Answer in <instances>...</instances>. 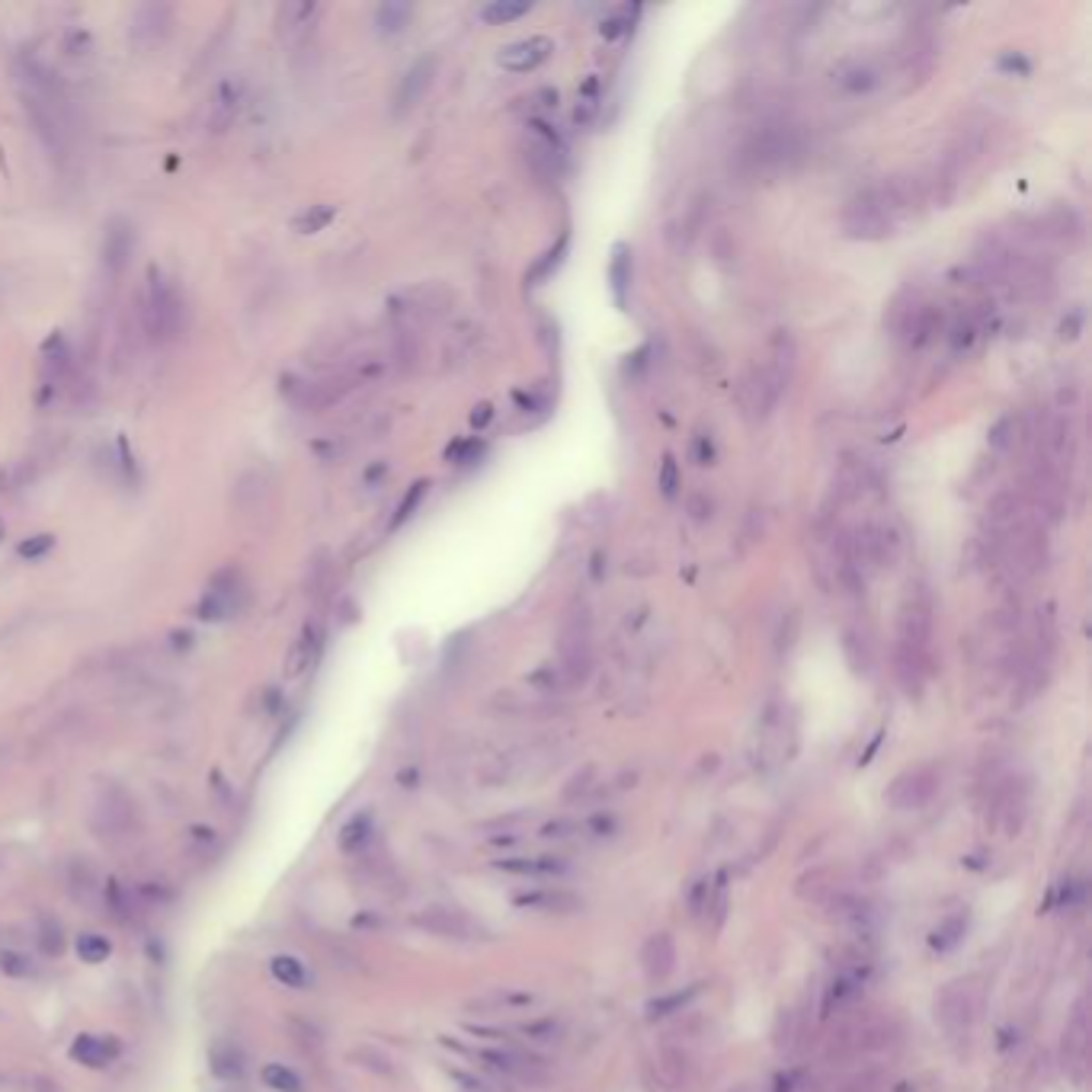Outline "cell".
Instances as JSON below:
<instances>
[{
	"label": "cell",
	"mask_w": 1092,
	"mask_h": 1092,
	"mask_svg": "<svg viewBox=\"0 0 1092 1092\" xmlns=\"http://www.w3.org/2000/svg\"><path fill=\"white\" fill-rule=\"evenodd\" d=\"M1083 331V311H1070V315L1064 317V324H1060V337L1064 340H1076Z\"/></svg>",
	"instance_id": "47"
},
{
	"label": "cell",
	"mask_w": 1092,
	"mask_h": 1092,
	"mask_svg": "<svg viewBox=\"0 0 1092 1092\" xmlns=\"http://www.w3.org/2000/svg\"><path fill=\"white\" fill-rule=\"evenodd\" d=\"M4 535H7V526H4V519H0V538H4Z\"/></svg>",
	"instance_id": "55"
},
{
	"label": "cell",
	"mask_w": 1092,
	"mask_h": 1092,
	"mask_svg": "<svg viewBox=\"0 0 1092 1092\" xmlns=\"http://www.w3.org/2000/svg\"><path fill=\"white\" fill-rule=\"evenodd\" d=\"M564 251H567V234H564V238L558 240V247H555V251H551V254H545V260L538 263V267L532 269V283H538V279H545V276H548L551 269H558V263L564 260Z\"/></svg>",
	"instance_id": "42"
},
{
	"label": "cell",
	"mask_w": 1092,
	"mask_h": 1092,
	"mask_svg": "<svg viewBox=\"0 0 1092 1092\" xmlns=\"http://www.w3.org/2000/svg\"><path fill=\"white\" fill-rule=\"evenodd\" d=\"M939 792V772L932 766H914L894 778L887 788V801L897 810H919L926 807Z\"/></svg>",
	"instance_id": "7"
},
{
	"label": "cell",
	"mask_w": 1092,
	"mask_h": 1092,
	"mask_svg": "<svg viewBox=\"0 0 1092 1092\" xmlns=\"http://www.w3.org/2000/svg\"><path fill=\"white\" fill-rule=\"evenodd\" d=\"M1019 433H1022V417H1016V413H1003V417L996 420L993 426H990L987 442H990V449H993V452L1006 455V452L1016 446Z\"/></svg>",
	"instance_id": "28"
},
{
	"label": "cell",
	"mask_w": 1092,
	"mask_h": 1092,
	"mask_svg": "<svg viewBox=\"0 0 1092 1092\" xmlns=\"http://www.w3.org/2000/svg\"><path fill=\"white\" fill-rule=\"evenodd\" d=\"M119 1057V1041L109 1038V1035H77L71 1044V1060L84 1067H106Z\"/></svg>",
	"instance_id": "20"
},
{
	"label": "cell",
	"mask_w": 1092,
	"mask_h": 1092,
	"mask_svg": "<svg viewBox=\"0 0 1092 1092\" xmlns=\"http://www.w3.org/2000/svg\"><path fill=\"white\" fill-rule=\"evenodd\" d=\"M837 1092H884V1073L875 1067H865V1070L849 1076Z\"/></svg>",
	"instance_id": "38"
},
{
	"label": "cell",
	"mask_w": 1092,
	"mask_h": 1092,
	"mask_svg": "<svg viewBox=\"0 0 1092 1092\" xmlns=\"http://www.w3.org/2000/svg\"><path fill=\"white\" fill-rule=\"evenodd\" d=\"M762 376L772 388H776L778 394L788 388V381H792V372H794V340L792 333L778 331L776 337L769 340V359L760 365Z\"/></svg>",
	"instance_id": "15"
},
{
	"label": "cell",
	"mask_w": 1092,
	"mask_h": 1092,
	"mask_svg": "<svg viewBox=\"0 0 1092 1092\" xmlns=\"http://www.w3.org/2000/svg\"><path fill=\"white\" fill-rule=\"evenodd\" d=\"M641 967L644 977L651 984H663V980L673 974L676 967V942L669 932H654L647 935V942L641 946Z\"/></svg>",
	"instance_id": "11"
},
{
	"label": "cell",
	"mask_w": 1092,
	"mask_h": 1092,
	"mask_svg": "<svg viewBox=\"0 0 1092 1092\" xmlns=\"http://www.w3.org/2000/svg\"><path fill=\"white\" fill-rule=\"evenodd\" d=\"M590 778H592V769H583L580 776H574V782L564 788V798H567V801H574L577 794H587V788H590Z\"/></svg>",
	"instance_id": "49"
},
{
	"label": "cell",
	"mask_w": 1092,
	"mask_h": 1092,
	"mask_svg": "<svg viewBox=\"0 0 1092 1092\" xmlns=\"http://www.w3.org/2000/svg\"><path fill=\"white\" fill-rule=\"evenodd\" d=\"M417 923L436 935H446V939H481L484 935L481 923H474L468 914L452 907H430L426 914L417 916Z\"/></svg>",
	"instance_id": "10"
},
{
	"label": "cell",
	"mask_w": 1092,
	"mask_h": 1092,
	"mask_svg": "<svg viewBox=\"0 0 1092 1092\" xmlns=\"http://www.w3.org/2000/svg\"><path fill=\"white\" fill-rule=\"evenodd\" d=\"M846 881H842V871L837 869H814L810 875H805L798 881V894L805 897V900H814V903H823L833 900L839 891H846Z\"/></svg>",
	"instance_id": "22"
},
{
	"label": "cell",
	"mask_w": 1092,
	"mask_h": 1092,
	"mask_svg": "<svg viewBox=\"0 0 1092 1092\" xmlns=\"http://www.w3.org/2000/svg\"><path fill=\"white\" fill-rule=\"evenodd\" d=\"M724 240H728V234L717 231V234H715V254H717V260H728V256H734V247H724Z\"/></svg>",
	"instance_id": "53"
},
{
	"label": "cell",
	"mask_w": 1092,
	"mask_h": 1092,
	"mask_svg": "<svg viewBox=\"0 0 1092 1092\" xmlns=\"http://www.w3.org/2000/svg\"><path fill=\"white\" fill-rule=\"evenodd\" d=\"M410 20V4H397V0H388V4L378 7L376 13V23L381 33H397V29H404V23Z\"/></svg>",
	"instance_id": "36"
},
{
	"label": "cell",
	"mask_w": 1092,
	"mask_h": 1092,
	"mask_svg": "<svg viewBox=\"0 0 1092 1092\" xmlns=\"http://www.w3.org/2000/svg\"><path fill=\"white\" fill-rule=\"evenodd\" d=\"M935 1016H939L951 1041L971 1038L974 1022H977V990L971 987V980H955V984L942 990L939 1003H935Z\"/></svg>",
	"instance_id": "2"
},
{
	"label": "cell",
	"mask_w": 1092,
	"mask_h": 1092,
	"mask_svg": "<svg viewBox=\"0 0 1092 1092\" xmlns=\"http://www.w3.org/2000/svg\"><path fill=\"white\" fill-rule=\"evenodd\" d=\"M1000 68H1003V71H1019V74H1028V61L1022 58V54H1006V58H1000Z\"/></svg>",
	"instance_id": "52"
},
{
	"label": "cell",
	"mask_w": 1092,
	"mask_h": 1092,
	"mask_svg": "<svg viewBox=\"0 0 1092 1092\" xmlns=\"http://www.w3.org/2000/svg\"><path fill=\"white\" fill-rule=\"evenodd\" d=\"M487 420H490V408H487V404H481V408L471 413V426H484Z\"/></svg>",
	"instance_id": "54"
},
{
	"label": "cell",
	"mask_w": 1092,
	"mask_h": 1092,
	"mask_svg": "<svg viewBox=\"0 0 1092 1092\" xmlns=\"http://www.w3.org/2000/svg\"><path fill=\"white\" fill-rule=\"evenodd\" d=\"M74 951L81 961L87 964H103L109 955H113V942L106 939L103 932H81L74 942Z\"/></svg>",
	"instance_id": "30"
},
{
	"label": "cell",
	"mask_w": 1092,
	"mask_h": 1092,
	"mask_svg": "<svg viewBox=\"0 0 1092 1092\" xmlns=\"http://www.w3.org/2000/svg\"><path fill=\"white\" fill-rule=\"evenodd\" d=\"M497 869L506 871V875H532V878H551V875H564L567 862L561 855H535V859H503L494 862Z\"/></svg>",
	"instance_id": "23"
},
{
	"label": "cell",
	"mask_w": 1092,
	"mask_h": 1092,
	"mask_svg": "<svg viewBox=\"0 0 1092 1092\" xmlns=\"http://www.w3.org/2000/svg\"><path fill=\"white\" fill-rule=\"evenodd\" d=\"M52 545H54L52 535H36V538H29V542L20 545V555L23 558H38V555H45V551H52Z\"/></svg>",
	"instance_id": "46"
},
{
	"label": "cell",
	"mask_w": 1092,
	"mask_h": 1092,
	"mask_svg": "<svg viewBox=\"0 0 1092 1092\" xmlns=\"http://www.w3.org/2000/svg\"><path fill=\"white\" fill-rule=\"evenodd\" d=\"M712 458H715L712 439H708V436H699V439H696V462H699V465H708Z\"/></svg>",
	"instance_id": "51"
},
{
	"label": "cell",
	"mask_w": 1092,
	"mask_h": 1092,
	"mask_svg": "<svg viewBox=\"0 0 1092 1092\" xmlns=\"http://www.w3.org/2000/svg\"><path fill=\"white\" fill-rule=\"evenodd\" d=\"M426 487H430V484H426V481H417V484H413V487L408 490V497H404V500H401V506H397V516H394V522H392L394 529L401 526V522H408V519L413 516V510H417V506H420V500H423V497H426Z\"/></svg>",
	"instance_id": "40"
},
{
	"label": "cell",
	"mask_w": 1092,
	"mask_h": 1092,
	"mask_svg": "<svg viewBox=\"0 0 1092 1092\" xmlns=\"http://www.w3.org/2000/svg\"><path fill=\"white\" fill-rule=\"evenodd\" d=\"M628 26H631V17H628V13H619V17H612V20L603 23V36L606 38H619L622 33H628Z\"/></svg>",
	"instance_id": "48"
},
{
	"label": "cell",
	"mask_w": 1092,
	"mask_h": 1092,
	"mask_svg": "<svg viewBox=\"0 0 1092 1092\" xmlns=\"http://www.w3.org/2000/svg\"><path fill=\"white\" fill-rule=\"evenodd\" d=\"M131 251H135V228H131L126 218H113L103 234V267L113 276H119L129 267Z\"/></svg>",
	"instance_id": "14"
},
{
	"label": "cell",
	"mask_w": 1092,
	"mask_h": 1092,
	"mask_svg": "<svg viewBox=\"0 0 1092 1092\" xmlns=\"http://www.w3.org/2000/svg\"><path fill=\"white\" fill-rule=\"evenodd\" d=\"M609 279H612V288H615V299H619V305H625V292H628V283H631V256H628L625 244L615 247Z\"/></svg>",
	"instance_id": "33"
},
{
	"label": "cell",
	"mask_w": 1092,
	"mask_h": 1092,
	"mask_svg": "<svg viewBox=\"0 0 1092 1092\" xmlns=\"http://www.w3.org/2000/svg\"><path fill=\"white\" fill-rule=\"evenodd\" d=\"M1019 519H1022V500L1012 490H1003V494H996L993 500L987 503V516H984V526L990 529V538H993L996 545H1003V538L1012 532V529H1019Z\"/></svg>",
	"instance_id": "18"
},
{
	"label": "cell",
	"mask_w": 1092,
	"mask_h": 1092,
	"mask_svg": "<svg viewBox=\"0 0 1092 1092\" xmlns=\"http://www.w3.org/2000/svg\"><path fill=\"white\" fill-rule=\"evenodd\" d=\"M317 657H321V628H317L315 622H308L285 654V667H283L285 680H301V676L317 663Z\"/></svg>",
	"instance_id": "13"
},
{
	"label": "cell",
	"mask_w": 1092,
	"mask_h": 1092,
	"mask_svg": "<svg viewBox=\"0 0 1092 1092\" xmlns=\"http://www.w3.org/2000/svg\"><path fill=\"white\" fill-rule=\"evenodd\" d=\"M701 990V984H692L689 990H680V993H673V996H663V1000H657V1003H651V1016H667V1012H676V1009H683L685 1003L692 1000V996H696Z\"/></svg>",
	"instance_id": "41"
},
{
	"label": "cell",
	"mask_w": 1092,
	"mask_h": 1092,
	"mask_svg": "<svg viewBox=\"0 0 1092 1092\" xmlns=\"http://www.w3.org/2000/svg\"><path fill=\"white\" fill-rule=\"evenodd\" d=\"M542 837L545 839H574V837H583V821H574V817H558V821L545 823L542 826Z\"/></svg>",
	"instance_id": "39"
},
{
	"label": "cell",
	"mask_w": 1092,
	"mask_h": 1092,
	"mask_svg": "<svg viewBox=\"0 0 1092 1092\" xmlns=\"http://www.w3.org/2000/svg\"><path fill=\"white\" fill-rule=\"evenodd\" d=\"M269 974L276 984H283L288 990H308V984H311V971L305 967V961L295 955H276L269 961Z\"/></svg>",
	"instance_id": "24"
},
{
	"label": "cell",
	"mask_w": 1092,
	"mask_h": 1092,
	"mask_svg": "<svg viewBox=\"0 0 1092 1092\" xmlns=\"http://www.w3.org/2000/svg\"><path fill=\"white\" fill-rule=\"evenodd\" d=\"M433 58H420L417 65L410 68L408 74L401 77V87H397V97H394V109L397 113H408L423 100V93L430 90L433 84Z\"/></svg>",
	"instance_id": "21"
},
{
	"label": "cell",
	"mask_w": 1092,
	"mask_h": 1092,
	"mask_svg": "<svg viewBox=\"0 0 1092 1092\" xmlns=\"http://www.w3.org/2000/svg\"><path fill=\"white\" fill-rule=\"evenodd\" d=\"M532 1003V993H513V990H497V993L484 996V1000L474 1003V1009L481 1012H500V1009H519V1006H529Z\"/></svg>",
	"instance_id": "35"
},
{
	"label": "cell",
	"mask_w": 1092,
	"mask_h": 1092,
	"mask_svg": "<svg viewBox=\"0 0 1092 1092\" xmlns=\"http://www.w3.org/2000/svg\"><path fill=\"white\" fill-rule=\"evenodd\" d=\"M317 13H321V4H315V0H285V4L276 10L279 38H285V42H299V38H305L311 33V26H315Z\"/></svg>",
	"instance_id": "12"
},
{
	"label": "cell",
	"mask_w": 1092,
	"mask_h": 1092,
	"mask_svg": "<svg viewBox=\"0 0 1092 1092\" xmlns=\"http://www.w3.org/2000/svg\"><path fill=\"white\" fill-rule=\"evenodd\" d=\"M490 1092H500V1089H490Z\"/></svg>",
	"instance_id": "56"
},
{
	"label": "cell",
	"mask_w": 1092,
	"mask_h": 1092,
	"mask_svg": "<svg viewBox=\"0 0 1092 1092\" xmlns=\"http://www.w3.org/2000/svg\"><path fill=\"white\" fill-rule=\"evenodd\" d=\"M685 506H689V516L696 519V522H705V519H712V510H715V503H712V497H708L705 490H696V494H692L689 500H685Z\"/></svg>",
	"instance_id": "44"
},
{
	"label": "cell",
	"mask_w": 1092,
	"mask_h": 1092,
	"mask_svg": "<svg viewBox=\"0 0 1092 1092\" xmlns=\"http://www.w3.org/2000/svg\"><path fill=\"white\" fill-rule=\"evenodd\" d=\"M522 13H529L526 0H494V4H487L481 10V20L490 23V26H497V23H510V20L522 17Z\"/></svg>",
	"instance_id": "34"
},
{
	"label": "cell",
	"mask_w": 1092,
	"mask_h": 1092,
	"mask_svg": "<svg viewBox=\"0 0 1092 1092\" xmlns=\"http://www.w3.org/2000/svg\"><path fill=\"white\" fill-rule=\"evenodd\" d=\"M372 833H376V821H372V814H356L353 821L340 830V849L343 853H362V846L372 839Z\"/></svg>",
	"instance_id": "27"
},
{
	"label": "cell",
	"mask_w": 1092,
	"mask_h": 1092,
	"mask_svg": "<svg viewBox=\"0 0 1092 1092\" xmlns=\"http://www.w3.org/2000/svg\"><path fill=\"white\" fill-rule=\"evenodd\" d=\"M333 215H337V208L333 206H311L308 212H301L299 218H295V228H299L301 234H317L333 222Z\"/></svg>",
	"instance_id": "37"
},
{
	"label": "cell",
	"mask_w": 1092,
	"mask_h": 1092,
	"mask_svg": "<svg viewBox=\"0 0 1092 1092\" xmlns=\"http://www.w3.org/2000/svg\"><path fill=\"white\" fill-rule=\"evenodd\" d=\"M1028 814V782L1022 776H1006L993 785L990 798V821L1003 837H1016Z\"/></svg>",
	"instance_id": "6"
},
{
	"label": "cell",
	"mask_w": 1092,
	"mask_h": 1092,
	"mask_svg": "<svg viewBox=\"0 0 1092 1092\" xmlns=\"http://www.w3.org/2000/svg\"><path fill=\"white\" fill-rule=\"evenodd\" d=\"M244 97H247V84L240 77H224L212 90V97H208V113H206L208 131H215V135L228 131L238 122L240 109H244Z\"/></svg>",
	"instance_id": "8"
},
{
	"label": "cell",
	"mask_w": 1092,
	"mask_h": 1092,
	"mask_svg": "<svg viewBox=\"0 0 1092 1092\" xmlns=\"http://www.w3.org/2000/svg\"><path fill=\"white\" fill-rule=\"evenodd\" d=\"M478 452H481L478 442H458L455 449H449V458L452 462H468V458L478 455Z\"/></svg>",
	"instance_id": "50"
},
{
	"label": "cell",
	"mask_w": 1092,
	"mask_h": 1092,
	"mask_svg": "<svg viewBox=\"0 0 1092 1092\" xmlns=\"http://www.w3.org/2000/svg\"><path fill=\"white\" fill-rule=\"evenodd\" d=\"M660 490L663 497H676V490H680V468H676L673 458H663V468H660Z\"/></svg>",
	"instance_id": "43"
},
{
	"label": "cell",
	"mask_w": 1092,
	"mask_h": 1092,
	"mask_svg": "<svg viewBox=\"0 0 1092 1092\" xmlns=\"http://www.w3.org/2000/svg\"><path fill=\"white\" fill-rule=\"evenodd\" d=\"M0 971L7 974V977H17V980H26V977H36L38 974V961L29 951H20V948H4L0 951Z\"/></svg>",
	"instance_id": "31"
},
{
	"label": "cell",
	"mask_w": 1092,
	"mask_h": 1092,
	"mask_svg": "<svg viewBox=\"0 0 1092 1092\" xmlns=\"http://www.w3.org/2000/svg\"><path fill=\"white\" fill-rule=\"evenodd\" d=\"M930 635H932V603L930 592L923 587H910L903 599L900 612H897V647L916 654H930Z\"/></svg>",
	"instance_id": "4"
},
{
	"label": "cell",
	"mask_w": 1092,
	"mask_h": 1092,
	"mask_svg": "<svg viewBox=\"0 0 1092 1092\" xmlns=\"http://www.w3.org/2000/svg\"><path fill=\"white\" fill-rule=\"evenodd\" d=\"M839 84L846 93H855V97H862V93H871L881 84V74L875 68L869 65V61H855V65H849L846 71L839 74Z\"/></svg>",
	"instance_id": "26"
},
{
	"label": "cell",
	"mask_w": 1092,
	"mask_h": 1092,
	"mask_svg": "<svg viewBox=\"0 0 1092 1092\" xmlns=\"http://www.w3.org/2000/svg\"><path fill=\"white\" fill-rule=\"evenodd\" d=\"M260 1080L267 1083L272 1092H305V1083H301V1076L292 1070V1067L279 1064V1060H272L260 1070Z\"/></svg>",
	"instance_id": "29"
},
{
	"label": "cell",
	"mask_w": 1092,
	"mask_h": 1092,
	"mask_svg": "<svg viewBox=\"0 0 1092 1092\" xmlns=\"http://www.w3.org/2000/svg\"><path fill=\"white\" fill-rule=\"evenodd\" d=\"M894 218L887 215L884 202L878 196V186H869L859 196L846 206L842 212V228H846L849 238L855 240H881L884 234H891Z\"/></svg>",
	"instance_id": "5"
},
{
	"label": "cell",
	"mask_w": 1092,
	"mask_h": 1092,
	"mask_svg": "<svg viewBox=\"0 0 1092 1092\" xmlns=\"http://www.w3.org/2000/svg\"><path fill=\"white\" fill-rule=\"evenodd\" d=\"M526 1035L535 1041H555L561 1035V1022L555 1019H542V1022H532V1025H526Z\"/></svg>",
	"instance_id": "45"
},
{
	"label": "cell",
	"mask_w": 1092,
	"mask_h": 1092,
	"mask_svg": "<svg viewBox=\"0 0 1092 1092\" xmlns=\"http://www.w3.org/2000/svg\"><path fill=\"white\" fill-rule=\"evenodd\" d=\"M170 26H174V7L170 4H142L131 13V26L129 36L138 49H154L167 38Z\"/></svg>",
	"instance_id": "9"
},
{
	"label": "cell",
	"mask_w": 1092,
	"mask_h": 1092,
	"mask_svg": "<svg viewBox=\"0 0 1092 1092\" xmlns=\"http://www.w3.org/2000/svg\"><path fill=\"white\" fill-rule=\"evenodd\" d=\"M842 651H846V660L855 673H869L871 669V644L859 631H846L842 635Z\"/></svg>",
	"instance_id": "32"
},
{
	"label": "cell",
	"mask_w": 1092,
	"mask_h": 1092,
	"mask_svg": "<svg viewBox=\"0 0 1092 1092\" xmlns=\"http://www.w3.org/2000/svg\"><path fill=\"white\" fill-rule=\"evenodd\" d=\"M551 52H555V42H551V38L532 36V38H522V42L510 45V49H503L497 61H500L506 71L522 74V71H532V68L542 65V61L548 58Z\"/></svg>",
	"instance_id": "19"
},
{
	"label": "cell",
	"mask_w": 1092,
	"mask_h": 1092,
	"mask_svg": "<svg viewBox=\"0 0 1092 1092\" xmlns=\"http://www.w3.org/2000/svg\"><path fill=\"white\" fill-rule=\"evenodd\" d=\"M964 932H967V914L964 910H958V914H948V916L939 919V926H935L932 935H930V946L939 948V951H951L958 942L964 939Z\"/></svg>",
	"instance_id": "25"
},
{
	"label": "cell",
	"mask_w": 1092,
	"mask_h": 1092,
	"mask_svg": "<svg viewBox=\"0 0 1092 1092\" xmlns=\"http://www.w3.org/2000/svg\"><path fill=\"white\" fill-rule=\"evenodd\" d=\"M478 1060L487 1070L506 1076L513 1083H526V1086H538V1083L548 1080V1064L542 1057L532 1054L526 1048H516V1044H503V1048H481Z\"/></svg>",
	"instance_id": "3"
},
{
	"label": "cell",
	"mask_w": 1092,
	"mask_h": 1092,
	"mask_svg": "<svg viewBox=\"0 0 1092 1092\" xmlns=\"http://www.w3.org/2000/svg\"><path fill=\"white\" fill-rule=\"evenodd\" d=\"M183 327V299L161 269H147L145 288V331L158 343H170Z\"/></svg>",
	"instance_id": "1"
},
{
	"label": "cell",
	"mask_w": 1092,
	"mask_h": 1092,
	"mask_svg": "<svg viewBox=\"0 0 1092 1092\" xmlns=\"http://www.w3.org/2000/svg\"><path fill=\"white\" fill-rule=\"evenodd\" d=\"M654 1070H657V1080H660L663 1089L676 1092V1089H685L692 1083V1070H696V1064H692L689 1051L667 1044V1048H660V1054L654 1057Z\"/></svg>",
	"instance_id": "16"
},
{
	"label": "cell",
	"mask_w": 1092,
	"mask_h": 1092,
	"mask_svg": "<svg viewBox=\"0 0 1092 1092\" xmlns=\"http://www.w3.org/2000/svg\"><path fill=\"white\" fill-rule=\"evenodd\" d=\"M513 903L522 910H538V914H577L583 907L580 897L561 891V887H532V891L513 897Z\"/></svg>",
	"instance_id": "17"
}]
</instances>
